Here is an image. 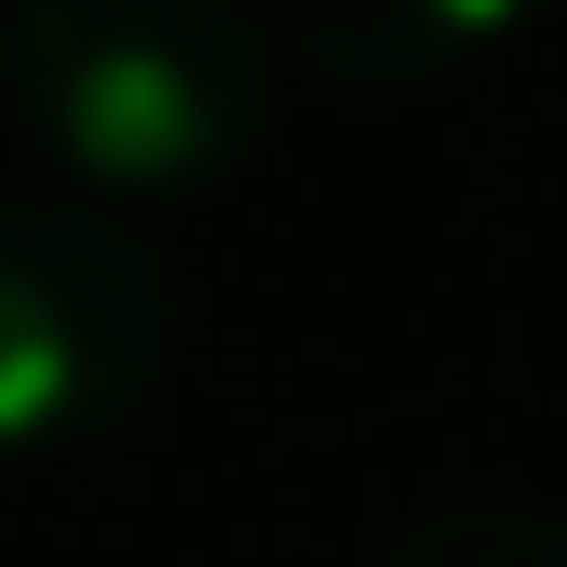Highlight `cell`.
<instances>
[{"mask_svg": "<svg viewBox=\"0 0 567 567\" xmlns=\"http://www.w3.org/2000/svg\"><path fill=\"white\" fill-rule=\"evenodd\" d=\"M251 13L343 93H423L462 53H488L528 0H251Z\"/></svg>", "mask_w": 567, "mask_h": 567, "instance_id": "3", "label": "cell"}, {"mask_svg": "<svg viewBox=\"0 0 567 567\" xmlns=\"http://www.w3.org/2000/svg\"><path fill=\"white\" fill-rule=\"evenodd\" d=\"M172 370V265L93 185L0 212V462L93 449Z\"/></svg>", "mask_w": 567, "mask_h": 567, "instance_id": "2", "label": "cell"}, {"mask_svg": "<svg viewBox=\"0 0 567 567\" xmlns=\"http://www.w3.org/2000/svg\"><path fill=\"white\" fill-rule=\"evenodd\" d=\"M370 567H567V515L555 502H502V488H475V502H423V515H396Z\"/></svg>", "mask_w": 567, "mask_h": 567, "instance_id": "4", "label": "cell"}, {"mask_svg": "<svg viewBox=\"0 0 567 567\" xmlns=\"http://www.w3.org/2000/svg\"><path fill=\"white\" fill-rule=\"evenodd\" d=\"M0 93L93 198H185L265 133L251 0H0Z\"/></svg>", "mask_w": 567, "mask_h": 567, "instance_id": "1", "label": "cell"}]
</instances>
